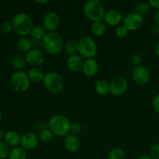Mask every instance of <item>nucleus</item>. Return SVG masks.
<instances>
[{"label":"nucleus","mask_w":159,"mask_h":159,"mask_svg":"<svg viewBox=\"0 0 159 159\" xmlns=\"http://www.w3.org/2000/svg\"><path fill=\"white\" fill-rule=\"evenodd\" d=\"M16 48L17 51L23 54H27L33 48L32 40L28 37H23L19 39L16 43Z\"/></svg>","instance_id":"6ab92c4d"},{"label":"nucleus","mask_w":159,"mask_h":159,"mask_svg":"<svg viewBox=\"0 0 159 159\" xmlns=\"http://www.w3.org/2000/svg\"><path fill=\"white\" fill-rule=\"evenodd\" d=\"M98 53V48L94 39L90 36H84L79 40L78 54L85 59L95 58Z\"/></svg>","instance_id":"423d86ee"},{"label":"nucleus","mask_w":159,"mask_h":159,"mask_svg":"<svg viewBox=\"0 0 159 159\" xmlns=\"http://www.w3.org/2000/svg\"><path fill=\"white\" fill-rule=\"evenodd\" d=\"M65 53L68 56L73 55V54H78V50H79V40L71 39L67 41L65 43L64 47Z\"/></svg>","instance_id":"bb28decb"},{"label":"nucleus","mask_w":159,"mask_h":159,"mask_svg":"<svg viewBox=\"0 0 159 159\" xmlns=\"http://www.w3.org/2000/svg\"><path fill=\"white\" fill-rule=\"evenodd\" d=\"M83 14L93 23L102 21L106 14L105 6L99 0H88L83 6Z\"/></svg>","instance_id":"f03ea898"},{"label":"nucleus","mask_w":159,"mask_h":159,"mask_svg":"<svg viewBox=\"0 0 159 159\" xmlns=\"http://www.w3.org/2000/svg\"><path fill=\"white\" fill-rule=\"evenodd\" d=\"M5 135H6V132L3 131L2 130H0V141H4Z\"/></svg>","instance_id":"ea45409f"},{"label":"nucleus","mask_w":159,"mask_h":159,"mask_svg":"<svg viewBox=\"0 0 159 159\" xmlns=\"http://www.w3.org/2000/svg\"><path fill=\"white\" fill-rule=\"evenodd\" d=\"M48 2L49 1H48V0H43V1H35V2H37V3H39V4H46V3H48Z\"/></svg>","instance_id":"37998d69"},{"label":"nucleus","mask_w":159,"mask_h":159,"mask_svg":"<svg viewBox=\"0 0 159 159\" xmlns=\"http://www.w3.org/2000/svg\"><path fill=\"white\" fill-rule=\"evenodd\" d=\"M123 20H124V17L120 11L116 9H111L106 12L103 21L107 26L116 27L120 25Z\"/></svg>","instance_id":"4468645a"},{"label":"nucleus","mask_w":159,"mask_h":159,"mask_svg":"<svg viewBox=\"0 0 159 159\" xmlns=\"http://www.w3.org/2000/svg\"><path fill=\"white\" fill-rule=\"evenodd\" d=\"M11 65L16 71H23L26 65V57L22 54H16L11 58Z\"/></svg>","instance_id":"b1692460"},{"label":"nucleus","mask_w":159,"mask_h":159,"mask_svg":"<svg viewBox=\"0 0 159 159\" xmlns=\"http://www.w3.org/2000/svg\"><path fill=\"white\" fill-rule=\"evenodd\" d=\"M4 141L9 147H18L21 141V136L15 130H8L6 132Z\"/></svg>","instance_id":"a211bd4d"},{"label":"nucleus","mask_w":159,"mask_h":159,"mask_svg":"<svg viewBox=\"0 0 159 159\" xmlns=\"http://www.w3.org/2000/svg\"><path fill=\"white\" fill-rule=\"evenodd\" d=\"M82 124L79 122H71V125H70V134H71L77 135L82 132Z\"/></svg>","instance_id":"473e14b6"},{"label":"nucleus","mask_w":159,"mask_h":159,"mask_svg":"<svg viewBox=\"0 0 159 159\" xmlns=\"http://www.w3.org/2000/svg\"><path fill=\"white\" fill-rule=\"evenodd\" d=\"M153 19H154V21H155V24L158 25L159 26V10H157L156 12H155Z\"/></svg>","instance_id":"58836bf2"},{"label":"nucleus","mask_w":159,"mask_h":159,"mask_svg":"<svg viewBox=\"0 0 159 159\" xmlns=\"http://www.w3.org/2000/svg\"><path fill=\"white\" fill-rule=\"evenodd\" d=\"M42 47L50 54H57L63 50L65 43L61 36L57 32H48L42 40Z\"/></svg>","instance_id":"20e7f679"},{"label":"nucleus","mask_w":159,"mask_h":159,"mask_svg":"<svg viewBox=\"0 0 159 159\" xmlns=\"http://www.w3.org/2000/svg\"><path fill=\"white\" fill-rule=\"evenodd\" d=\"M152 106L154 111L156 112L157 113H159V94L156 95V96L154 97L152 102Z\"/></svg>","instance_id":"c9c22d12"},{"label":"nucleus","mask_w":159,"mask_h":159,"mask_svg":"<svg viewBox=\"0 0 159 159\" xmlns=\"http://www.w3.org/2000/svg\"><path fill=\"white\" fill-rule=\"evenodd\" d=\"M42 82L47 91L51 94H58L63 89L64 79L61 75L56 71H48L45 73Z\"/></svg>","instance_id":"39448f33"},{"label":"nucleus","mask_w":159,"mask_h":159,"mask_svg":"<svg viewBox=\"0 0 159 159\" xmlns=\"http://www.w3.org/2000/svg\"><path fill=\"white\" fill-rule=\"evenodd\" d=\"M60 16L55 12H49L46 13L42 20V26L48 32H55L60 26Z\"/></svg>","instance_id":"9d476101"},{"label":"nucleus","mask_w":159,"mask_h":159,"mask_svg":"<svg viewBox=\"0 0 159 159\" xmlns=\"http://www.w3.org/2000/svg\"><path fill=\"white\" fill-rule=\"evenodd\" d=\"M155 54H156L157 57H158V58H159V42H158V43H157L156 46H155Z\"/></svg>","instance_id":"a19ab883"},{"label":"nucleus","mask_w":159,"mask_h":159,"mask_svg":"<svg viewBox=\"0 0 159 159\" xmlns=\"http://www.w3.org/2000/svg\"><path fill=\"white\" fill-rule=\"evenodd\" d=\"M138 159H152L151 158L150 155H141V157H139Z\"/></svg>","instance_id":"79ce46f5"},{"label":"nucleus","mask_w":159,"mask_h":159,"mask_svg":"<svg viewBox=\"0 0 159 159\" xmlns=\"http://www.w3.org/2000/svg\"><path fill=\"white\" fill-rule=\"evenodd\" d=\"M152 33L155 36L159 35V26L158 25L155 24V26H152Z\"/></svg>","instance_id":"4c0bfd02"},{"label":"nucleus","mask_w":159,"mask_h":159,"mask_svg":"<svg viewBox=\"0 0 159 159\" xmlns=\"http://www.w3.org/2000/svg\"><path fill=\"white\" fill-rule=\"evenodd\" d=\"M150 156L152 159H159V144L152 146L150 150Z\"/></svg>","instance_id":"f704fd0d"},{"label":"nucleus","mask_w":159,"mask_h":159,"mask_svg":"<svg viewBox=\"0 0 159 159\" xmlns=\"http://www.w3.org/2000/svg\"><path fill=\"white\" fill-rule=\"evenodd\" d=\"M94 89L96 93L99 96H107L110 93V82L106 79H99L95 83Z\"/></svg>","instance_id":"412c9836"},{"label":"nucleus","mask_w":159,"mask_h":159,"mask_svg":"<svg viewBox=\"0 0 159 159\" xmlns=\"http://www.w3.org/2000/svg\"><path fill=\"white\" fill-rule=\"evenodd\" d=\"M132 79L138 85H145L150 80V72L146 67L143 65L134 67L132 70Z\"/></svg>","instance_id":"f8f14e48"},{"label":"nucleus","mask_w":159,"mask_h":159,"mask_svg":"<svg viewBox=\"0 0 159 159\" xmlns=\"http://www.w3.org/2000/svg\"><path fill=\"white\" fill-rule=\"evenodd\" d=\"M64 146L65 149L70 152H76L81 147L80 139L77 135L68 134L64 138Z\"/></svg>","instance_id":"dca6fc26"},{"label":"nucleus","mask_w":159,"mask_h":159,"mask_svg":"<svg viewBox=\"0 0 159 159\" xmlns=\"http://www.w3.org/2000/svg\"><path fill=\"white\" fill-rule=\"evenodd\" d=\"M30 82L27 72L24 71H16L11 75V86L17 93H25L27 91L30 86Z\"/></svg>","instance_id":"0eeeda50"},{"label":"nucleus","mask_w":159,"mask_h":159,"mask_svg":"<svg viewBox=\"0 0 159 159\" xmlns=\"http://www.w3.org/2000/svg\"><path fill=\"white\" fill-rule=\"evenodd\" d=\"M91 32L92 34L96 37H102L107 32V24L105 22L102 21H98L94 22L92 23L91 25Z\"/></svg>","instance_id":"4be33fe9"},{"label":"nucleus","mask_w":159,"mask_h":159,"mask_svg":"<svg viewBox=\"0 0 159 159\" xmlns=\"http://www.w3.org/2000/svg\"><path fill=\"white\" fill-rule=\"evenodd\" d=\"M10 151V147L4 141H0V159L9 158Z\"/></svg>","instance_id":"c756f323"},{"label":"nucleus","mask_w":159,"mask_h":159,"mask_svg":"<svg viewBox=\"0 0 159 159\" xmlns=\"http://www.w3.org/2000/svg\"><path fill=\"white\" fill-rule=\"evenodd\" d=\"M84 58H82L79 54L68 56L66 60L67 68L71 72L77 73L82 71L84 64Z\"/></svg>","instance_id":"2eb2a0df"},{"label":"nucleus","mask_w":159,"mask_h":159,"mask_svg":"<svg viewBox=\"0 0 159 159\" xmlns=\"http://www.w3.org/2000/svg\"><path fill=\"white\" fill-rule=\"evenodd\" d=\"M144 23L143 16L134 12L126 15L123 20V25L127 28L129 31H134L140 29Z\"/></svg>","instance_id":"1a4fd4ad"},{"label":"nucleus","mask_w":159,"mask_h":159,"mask_svg":"<svg viewBox=\"0 0 159 159\" xmlns=\"http://www.w3.org/2000/svg\"><path fill=\"white\" fill-rule=\"evenodd\" d=\"M9 159H27L26 151L23 149L21 146L11 148Z\"/></svg>","instance_id":"a878e982"},{"label":"nucleus","mask_w":159,"mask_h":159,"mask_svg":"<svg viewBox=\"0 0 159 159\" xmlns=\"http://www.w3.org/2000/svg\"><path fill=\"white\" fill-rule=\"evenodd\" d=\"M128 82L124 77H116L110 82V93L113 96H120L126 93Z\"/></svg>","instance_id":"6e6552de"},{"label":"nucleus","mask_w":159,"mask_h":159,"mask_svg":"<svg viewBox=\"0 0 159 159\" xmlns=\"http://www.w3.org/2000/svg\"><path fill=\"white\" fill-rule=\"evenodd\" d=\"M99 71V64L95 58L85 59L84 61L82 72L87 77H93L96 75Z\"/></svg>","instance_id":"f3484780"},{"label":"nucleus","mask_w":159,"mask_h":159,"mask_svg":"<svg viewBox=\"0 0 159 159\" xmlns=\"http://www.w3.org/2000/svg\"><path fill=\"white\" fill-rule=\"evenodd\" d=\"M11 23L13 26L14 31L23 37L30 34L34 27L32 19L26 12L16 13L12 16Z\"/></svg>","instance_id":"7ed1b4c3"},{"label":"nucleus","mask_w":159,"mask_h":159,"mask_svg":"<svg viewBox=\"0 0 159 159\" xmlns=\"http://www.w3.org/2000/svg\"><path fill=\"white\" fill-rule=\"evenodd\" d=\"M130 61L134 67L140 66L141 65V62H142V57L141 54L135 53V54H132L130 57Z\"/></svg>","instance_id":"72a5a7b5"},{"label":"nucleus","mask_w":159,"mask_h":159,"mask_svg":"<svg viewBox=\"0 0 159 159\" xmlns=\"http://www.w3.org/2000/svg\"><path fill=\"white\" fill-rule=\"evenodd\" d=\"M26 63L33 67H40L44 62V54L41 50L37 48H33L27 54L25 55Z\"/></svg>","instance_id":"9b49d317"},{"label":"nucleus","mask_w":159,"mask_h":159,"mask_svg":"<svg viewBox=\"0 0 159 159\" xmlns=\"http://www.w3.org/2000/svg\"><path fill=\"white\" fill-rule=\"evenodd\" d=\"M27 75L31 82L39 83L40 82H43L45 73L40 67H33L27 71Z\"/></svg>","instance_id":"aec40b11"},{"label":"nucleus","mask_w":159,"mask_h":159,"mask_svg":"<svg viewBox=\"0 0 159 159\" xmlns=\"http://www.w3.org/2000/svg\"><path fill=\"white\" fill-rule=\"evenodd\" d=\"M0 31L3 34H9L14 31L13 26L11 22L9 21H4L0 25Z\"/></svg>","instance_id":"7c9ffc66"},{"label":"nucleus","mask_w":159,"mask_h":159,"mask_svg":"<svg viewBox=\"0 0 159 159\" xmlns=\"http://www.w3.org/2000/svg\"><path fill=\"white\" fill-rule=\"evenodd\" d=\"M115 34H116V35L119 38H124V37H126L128 35L129 30L124 25L120 24V26L116 27Z\"/></svg>","instance_id":"2f4dec72"},{"label":"nucleus","mask_w":159,"mask_h":159,"mask_svg":"<svg viewBox=\"0 0 159 159\" xmlns=\"http://www.w3.org/2000/svg\"><path fill=\"white\" fill-rule=\"evenodd\" d=\"M47 34H48V31L42 25H37V26H34L31 30L30 35L33 40L42 42Z\"/></svg>","instance_id":"5701e85b"},{"label":"nucleus","mask_w":159,"mask_h":159,"mask_svg":"<svg viewBox=\"0 0 159 159\" xmlns=\"http://www.w3.org/2000/svg\"><path fill=\"white\" fill-rule=\"evenodd\" d=\"M107 159H126L125 152L121 148H113L109 152Z\"/></svg>","instance_id":"cd10ccee"},{"label":"nucleus","mask_w":159,"mask_h":159,"mask_svg":"<svg viewBox=\"0 0 159 159\" xmlns=\"http://www.w3.org/2000/svg\"><path fill=\"white\" fill-rule=\"evenodd\" d=\"M39 144V138L33 132H26L21 136L20 145L26 151L34 150Z\"/></svg>","instance_id":"ddd939ff"},{"label":"nucleus","mask_w":159,"mask_h":159,"mask_svg":"<svg viewBox=\"0 0 159 159\" xmlns=\"http://www.w3.org/2000/svg\"><path fill=\"white\" fill-rule=\"evenodd\" d=\"M2 119V114L1 111H0V122H1Z\"/></svg>","instance_id":"c03bdc74"},{"label":"nucleus","mask_w":159,"mask_h":159,"mask_svg":"<svg viewBox=\"0 0 159 159\" xmlns=\"http://www.w3.org/2000/svg\"><path fill=\"white\" fill-rule=\"evenodd\" d=\"M148 3L151 7L159 10V0H150Z\"/></svg>","instance_id":"e433bc0d"},{"label":"nucleus","mask_w":159,"mask_h":159,"mask_svg":"<svg viewBox=\"0 0 159 159\" xmlns=\"http://www.w3.org/2000/svg\"><path fill=\"white\" fill-rule=\"evenodd\" d=\"M54 134L48 128H45L40 132L39 134V140L43 143H49L52 141Z\"/></svg>","instance_id":"c85d7f7f"},{"label":"nucleus","mask_w":159,"mask_h":159,"mask_svg":"<svg viewBox=\"0 0 159 159\" xmlns=\"http://www.w3.org/2000/svg\"><path fill=\"white\" fill-rule=\"evenodd\" d=\"M71 121L65 115L55 114L50 118L48 128L57 137H64L70 134Z\"/></svg>","instance_id":"f257e3e1"},{"label":"nucleus","mask_w":159,"mask_h":159,"mask_svg":"<svg viewBox=\"0 0 159 159\" xmlns=\"http://www.w3.org/2000/svg\"><path fill=\"white\" fill-rule=\"evenodd\" d=\"M152 7L148 2H138L134 6V12L139 14L141 16L148 15L150 12Z\"/></svg>","instance_id":"393cba45"}]
</instances>
